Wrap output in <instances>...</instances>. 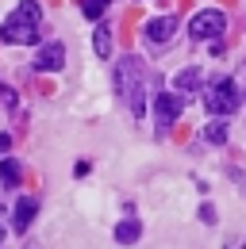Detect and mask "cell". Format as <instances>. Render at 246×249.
I'll return each mask as SVG.
<instances>
[{
  "label": "cell",
  "instance_id": "1",
  "mask_svg": "<svg viewBox=\"0 0 246 249\" xmlns=\"http://www.w3.org/2000/svg\"><path fill=\"white\" fill-rule=\"evenodd\" d=\"M39 23H42V8H39V0H20L16 12L0 23V38L12 42V46H27V42L39 38Z\"/></svg>",
  "mask_w": 246,
  "mask_h": 249
},
{
  "label": "cell",
  "instance_id": "2",
  "mask_svg": "<svg viewBox=\"0 0 246 249\" xmlns=\"http://www.w3.org/2000/svg\"><path fill=\"white\" fill-rule=\"evenodd\" d=\"M116 85H120V96L127 100V107H131V115L135 119H143V111H146V73H143V62L135 58V54H127L116 69Z\"/></svg>",
  "mask_w": 246,
  "mask_h": 249
},
{
  "label": "cell",
  "instance_id": "3",
  "mask_svg": "<svg viewBox=\"0 0 246 249\" xmlns=\"http://www.w3.org/2000/svg\"><path fill=\"white\" fill-rule=\"evenodd\" d=\"M239 85L231 81V77H219L212 89H208V96H204V107L212 111V115H231V111H239Z\"/></svg>",
  "mask_w": 246,
  "mask_h": 249
},
{
  "label": "cell",
  "instance_id": "4",
  "mask_svg": "<svg viewBox=\"0 0 246 249\" xmlns=\"http://www.w3.org/2000/svg\"><path fill=\"white\" fill-rule=\"evenodd\" d=\"M223 27H227V16L223 12H215V8H204V12H196L192 19H188V35L192 38H215V35H223Z\"/></svg>",
  "mask_w": 246,
  "mask_h": 249
},
{
  "label": "cell",
  "instance_id": "5",
  "mask_svg": "<svg viewBox=\"0 0 246 249\" xmlns=\"http://www.w3.org/2000/svg\"><path fill=\"white\" fill-rule=\"evenodd\" d=\"M181 111H184V96H177V92L154 96V119H158V130H165V126L173 123Z\"/></svg>",
  "mask_w": 246,
  "mask_h": 249
},
{
  "label": "cell",
  "instance_id": "6",
  "mask_svg": "<svg viewBox=\"0 0 246 249\" xmlns=\"http://www.w3.org/2000/svg\"><path fill=\"white\" fill-rule=\"evenodd\" d=\"M62 65H65V46H62V42H46V46L35 54V69H39V73H58Z\"/></svg>",
  "mask_w": 246,
  "mask_h": 249
},
{
  "label": "cell",
  "instance_id": "7",
  "mask_svg": "<svg viewBox=\"0 0 246 249\" xmlns=\"http://www.w3.org/2000/svg\"><path fill=\"white\" fill-rule=\"evenodd\" d=\"M173 31H177V19H173V16L150 19V23L143 27V35H146V42H150V46H165V42L173 38Z\"/></svg>",
  "mask_w": 246,
  "mask_h": 249
},
{
  "label": "cell",
  "instance_id": "8",
  "mask_svg": "<svg viewBox=\"0 0 246 249\" xmlns=\"http://www.w3.org/2000/svg\"><path fill=\"white\" fill-rule=\"evenodd\" d=\"M173 89H177V96H192L196 89H200V69H196V65L181 69V73L173 77Z\"/></svg>",
  "mask_w": 246,
  "mask_h": 249
},
{
  "label": "cell",
  "instance_id": "9",
  "mask_svg": "<svg viewBox=\"0 0 246 249\" xmlns=\"http://www.w3.org/2000/svg\"><path fill=\"white\" fill-rule=\"evenodd\" d=\"M139 234H143L139 218H123L120 226H116V242H120V246H131V242H139Z\"/></svg>",
  "mask_w": 246,
  "mask_h": 249
},
{
  "label": "cell",
  "instance_id": "10",
  "mask_svg": "<svg viewBox=\"0 0 246 249\" xmlns=\"http://www.w3.org/2000/svg\"><path fill=\"white\" fill-rule=\"evenodd\" d=\"M92 46H96V58H112V27H108V23H100V27H96Z\"/></svg>",
  "mask_w": 246,
  "mask_h": 249
},
{
  "label": "cell",
  "instance_id": "11",
  "mask_svg": "<svg viewBox=\"0 0 246 249\" xmlns=\"http://www.w3.org/2000/svg\"><path fill=\"white\" fill-rule=\"evenodd\" d=\"M35 211H39V207H35V199H20V203H16V218H12V222H16V230H27L31 218H35Z\"/></svg>",
  "mask_w": 246,
  "mask_h": 249
},
{
  "label": "cell",
  "instance_id": "12",
  "mask_svg": "<svg viewBox=\"0 0 246 249\" xmlns=\"http://www.w3.org/2000/svg\"><path fill=\"white\" fill-rule=\"evenodd\" d=\"M0 177H4L8 188H16L20 177H23V173H20V161H16V157H0Z\"/></svg>",
  "mask_w": 246,
  "mask_h": 249
},
{
  "label": "cell",
  "instance_id": "13",
  "mask_svg": "<svg viewBox=\"0 0 246 249\" xmlns=\"http://www.w3.org/2000/svg\"><path fill=\"white\" fill-rule=\"evenodd\" d=\"M204 138H208V142H215V146H223V142H227V126L219 123V119H212V123L204 126Z\"/></svg>",
  "mask_w": 246,
  "mask_h": 249
},
{
  "label": "cell",
  "instance_id": "14",
  "mask_svg": "<svg viewBox=\"0 0 246 249\" xmlns=\"http://www.w3.org/2000/svg\"><path fill=\"white\" fill-rule=\"evenodd\" d=\"M81 8H85V16H89V19H100V16H104V8H108V0H81Z\"/></svg>",
  "mask_w": 246,
  "mask_h": 249
},
{
  "label": "cell",
  "instance_id": "15",
  "mask_svg": "<svg viewBox=\"0 0 246 249\" xmlns=\"http://www.w3.org/2000/svg\"><path fill=\"white\" fill-rule=\"evenodd\" d=\"M0 107H4V111H16V92H12L4 81H0Z\"/></svg>",
  "mask_w": 246,
  "mask_h": 249
},
{
  "label": "cell",
  "instance_id": "16",
  "mask_svg": "<svg viewBox=\"0 0 246 249\" xmlns=\"http://www.w3.org/2000/svg\"><path fill=\"white\" fill-rule=\"evenodd\" d=\"M200 218H204V222H215V211H212V203H204V207H200Z\"/></svg>",
  "mask_w": 246,
  "mask_h": 249
},
{
  "label": "cell",
  "instance_id": "17",
  "mask_svg": "<svg viewBox=\"0 0 246 249\" xmlns=\"http://www.w3.org/2000/svg\"><path fill=\"white\" fill-rule=\"evenodd\" d=\"M223 249H246V238H227V246Z\"/></svg>",
  "mask_w": 246,
  "mask_h": 249
},
{
  "label": "cell",
  "instance_id": "18",
  "mask_svg": "<svg viewBox=\"0 0 246 249\" xmlns=\"http://www.w3.org/2000/svg\"><path fill=\"white\" fill-rule=\"evenodd\" d=\"M8 146H12V138H8V134H0V154H4Z\"/></svg>",
  "mask_w": 246,
  "mask_h": 249
},
{
  "label": "cell",
  "instance_id": "19",
  "mask_svg": "<svg viewBox=\"0 0 246 249\" xmlns=\"http://www.w3.org/2000/svg\"><path fill=\"white\" fill-rule=\"evenodd\" d=\"M0 238H4V222H0Z\"/></svg>",
  "mask_w": 246,
  "mask_h": 249
}]
</instances>
